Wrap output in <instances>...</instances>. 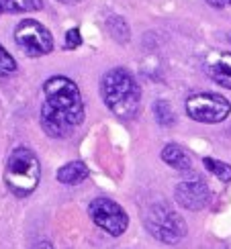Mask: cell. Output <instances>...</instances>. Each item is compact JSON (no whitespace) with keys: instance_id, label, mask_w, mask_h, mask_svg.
Returning a JSON list of instances; mask_svg holds the SVG:
<instances>
[{"instance_id":"obj_1","label":"cell","mask_w":231,"mask_h":249,"mask_svg":"<svg viewBox=\"0 0 231 249\" xmlns=\"http://www.w3.org/2000/svg\"><path fill=\"white\" fill-rule=\"evenodd\" d=\"M41 127L49 137H66L84 121V105L78 86L66 76H54L43 84Z\"/></svg>"},{"instance_id":"obj_2","label":"cell","mask_w":231,"mask_h":249,"mask_svg":"<svg viewBox=\"0 0 231 249\" xmlns=\"http://www.w3.org/2000/svg\"><path fill=\"white\" fill-rule=\"evenodd\" d=\"M100 94L107 108L119 119H131L137 115L141 90L135 78L123 68L109 70L100 82Z\"/></svg>"},{"instance_id":"obj_3","label":"cell","mask_w":231,"mask_h":249,"mask_svg":"<svg viewBox=\"0 0 231 249\" xmlns=\"http://www.w3.org/2000/svg\"><path fill=\"white\" fill-rule=\"evenodd\" d=\"M41 178V165L37 155L27 147H17L6 161L4 182L17 196H29L37 188Z\"/></svg>"},{"instance_id":"obj_4","label":"cell","mask_w":231,"mask_h":249,"mask_svg":"<svg viewBox=\"0 0 231 249\" xmlns=\"http://www.w3.org/2000/svg\"><path fill=\"white\" fill-rule=\"evenodd\" d=\"M145 227L157 241L168 245L182 241L186 235L184 219L166 202H157L150 206L148 213H145Z\"/></svg>"},{"instance_id":"obj_5","label":"cell","mask_w":231,"mask_h":249,"mask_svg":"<svg viewBox=\"0 0 231 249\" xmlns=\"http://www.w3.org/2000/svg\"><path fill=\"white\" fill-rule=\"evenodd\" d=\"M17 45L31 57H41L51 53L54 49V37L49 31L35 18H23L15 29Z\"/></svg>"},{"instance_id":"obj_6","label":"cell","mask_w":231,"mask_h":249,"mask_svg":"<svg viewBox=\"0 0 231 249\" xmlns=\"http://www.w3.org/2000/svg\"><path fill=\"white\" fill-rule=\"evenodd\" d=\"M88 214L94 221V225L102 229L104 233H109L113 237H119L127 231L129 227V216L123 211V206L117 204L111 198H94L88 206Z\"/></svg>"},{"instance_id":"obj_7","label":"cell","mask_w":231,"mask_h":249,"mask_svg":"<svg viewBox=\"0 0 231 249\" xmlns=\"http://www.w3.org/2000/svg\"><path fill=\"white\" fill-rule=\"evenodd\" d=\"M186 112L188 117L198 123H221L229 117L231 105L227 98L221 94H211V92H201V94H192L186 100Z\"/></svg>"},{"instance_id":"obj_8","label":"cell","mask_w":231,"mask_h":249,"mask_svg":"<svg viewBox=\"0 0 231 249\" xmlns=\"http://www.w3.org/2000/svg\"><path fill=\"white\" fill-rule=\"evenodd\" d=\"M209 198H211L209 188L201 180H188V182H180L176 186V200L180 202V206H184L188 211L205 209Z\"/></svg>"},{"instance_id":"obj_9","label":"cell","mask_w":231,"mask_h":249,"mask_svg":"<svg viewBox=\"0 0 231 249\" xmlns=\"http://www.w3.org/2000/svg\"><path fill=\"white\" fill-rule=\"evenodd\" d=\"M203 66L209 78H213V82L231 90V53L229 51H211L205 57Z\"/></svg>"},{"instance_id":"obj_10","label":"cell","mask_w":231,"mask_h":249,"mask_svg":"<svg viewBox=\"0 0 231 249\" xmlns=\"http://www.w3.org/2000/svg\"><path fill=\"white\" fill-rule=\"evenodd\" d=\"M86 178H88V168H86V163H82V161H70L58 170V180L66 186L82 184Z\"/></svg>"},{"instance_id":"obj_11","label":"cell","mask_w":231,"mask_h":249,"mask_svg":"<svg viewBox=\"0 0 231 249\" xmlns=\"http://www.w3.org/2000/svg\"><path fill=\"white\" fill-rule=\"evenodd\" d=\"M162 160L174 170H191V165H192L191 155L176 143H168L162 149Z\"/></svg>"},{"instance_id":"obj_12","label":"cell","mask_w":231,"mask_h":249,"mask_svg":"<svg viewBox=\"0 0 231 249\" xmlns=\"http://www.w3.org/2000/svg\"><path fill=\"white\" fill-rule=\"evenodd\" d=\"M41 6V0H0V13H33Z\"/></svg>"},{"instance_id":"obj_13","label":"cell","mask_w":231,"mask_h":249,"mask_svg":"<svg viewBox=\"0 0 231 249\" xmlns=\"http://www.w3.org/2000/svg\"><path fill=\"white\" fill-rule=\"evenodd\" d=\"M205 163V168L211 172L213 176H217V180H221V182H231V165L225 163V161H219V160H213V158H205L203 160Z\"/></svg>"},{"instance_id":"obj_14","label":"cell","mask_w":231,"mask_h":249,"mask_svg":"<svg viewBox=\"0 0 231 249\" xmlns=\"http://www.w3.org/2000/svg\"><path fill=\"white\" fill-rule=\"evenodd\" d=\"M154 115H155V121L162 124V127H172V124L176 123V115L172 107L168 105L166 100H157L154 105Z\"/></svg>"},{"instance_id":"obj_15","label":"cell","mask_w":231,"mask_h":249,"mask_svg":"<svg viewBox=\"0 0 231 249\" xmlns=\"http://www.w3.org/2000/svg\"><path fill=\"white\" fill-rule=\"evenodd\" d=\"M15 71H17V61H15V57L10 55L2 45H0V78L10 76V74H15Z\"/></svg>"},{"instance_id":"obj_16","label":"cell","mask_w":231,"mask_h":249,"mask_svg":"<svg viewBox=\"0 0 231 249\" xmlns=\"http://www.w3.org/2000/svg\"><path fill=\"white\" fill-rule=\"evenodd\" d=\"M80 45H82V33H80L76 27L70 29L68 33H66V39H64V47L72 51V49H78Z\"/></svg>"},{"instance_id":"obj_17","label":"cell","mask_w":231,"mask_h":249,"mask_svg":"<svg viewBox=\"0 0 231 249\" xmlns=\"http://www.w3.org/2000/svg\"><path fill=\"white\" fill-rule=\"evenodd\" d=\"M211 6H217V8H223V6H231V0H207Z\"/></svg>"},{"instance_id":"obj_18","label":"cell","mask_w":231,"mask_h":249,"mask_svg":"<svg viewBox=\"0 0 231 249\" xmlns=\"http://www.w3.org/2000/svg\"><path fill=\"white\" fill-rule=\"evenodd\" d=\"M58 2H64V4H76L80 0H58Z\"/></svg>"}]
</instances>
